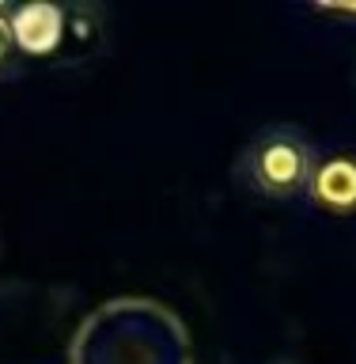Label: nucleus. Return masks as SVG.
Here are the masks:
<instances>
[{
  "instance_id": "f03ea898",
  "label": "nucleus",
  "mask_w": 356,
  "mask_h": 364,
  "mask_svg": "<svg viewBox=\"0 0 356 364\" xmlns=\"http://www.w3.org/2000/svg\"><path fill=\"white\" fill-rule=\"evenodd\" d=\"M11 42L23 61H57L65 42V4L53 0H27V4H11L8 11Z\"/></svg>"
},
{
  "instance_id": "7ed1b4c3",
  "label": "nucleus",
  "mask_w": 356,
  "mask_h": 364,
  "mask_svg": "<svg viewBox=\"0 0 356 364\" xmlns=\"http://www.w3.org/2000/svg\"><path fill=\"white\" fill-rule=\"evenodd\" d=\"M303 198L330 216H356V156L318 152Z\"/></svg>"
},
{
  "instance_id": "f257e3e1",
  "label": "nucleus",
  "mask_w": 356,
  "mask_h": 364,
  "mask_svg": "<svg viewBox=\"0 0 356 364\" xmlns=\"http://www.w3.org/2000/svg\"><path fill=\"white\" fill-rule=\"evenodd\" d=\"M318 148L300 125L273 122L250 136L235 156V182L266 201H292L307 193Z\"/></svg>"
},
{
  "instance_id": "39448f33",
  "label": "nucleus",
  "mask_w": 356,
  "mask_h": 364,
  "mask_svg": "<svg viewBox=\"0 0 356 364\" xmlns=\"http://www.w3.org/2000/svg\"><path fill=\"white\" fill-rule=\"evenodd\" d=\"M8 11H11V4H0V84L16 76V73H19V61H23L19 50H16V42H11Z\"/></svg>"
},
{
  "instance_id": "423d86ee",
  "label": "nucleus",
  "mask_w": 356,
  "mask_h": 364,
  "mask_svg": "<svg viewBox=\"0 0 356 364\" xmlns=\"http://www.w3.org/2000/svg\"><path fill=\"white\" fill-rule=\"evenodd\" d=\"M318 16H326V19H341V23H349V27L356 31V4H330V8H315Z\"/></svg>"
},
{
  "instance_id": "20e7f679",
  "label": "nucleus",
  "mask_w": 356,
  "mask_h": 364,
  "mask_svg": "<svg viewBox=\"0 0 356 364\" xmlns=\"http://www.w3.org/2000/svg\"><path fill=\"white\" fill-rule=\"evenodd\" d=\"M107 46V19L102 8L95 4H65V42L53 65L61 68H80L87 61H95Z\"/></svg>"
},
{
  "instance_id": "0eeeda50",
  "label": "nucleus",
  "mask_w": 356,
  "mask_h": 364,
  "mask_svg": "<svg viewBox=\"0 0 356 364\" xmlns=\"http://www.w3.org/2000/svg\"><path fill=\"white\" fill-rule=\"evenodd\" d=\"M266 364H300V360H288V357H277V360H266Z\"/></svg>"
}]
</instances>
